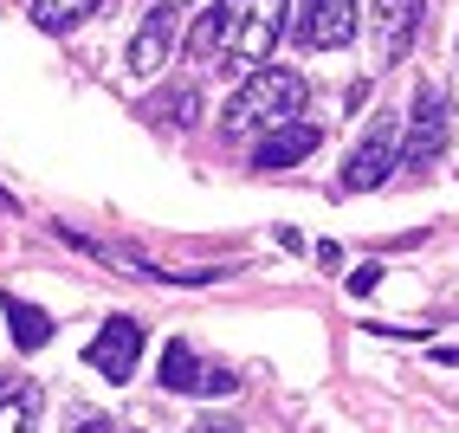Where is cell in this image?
<instances>
[{
    "mask_svg": "<svg viewBox=\"0 0 459 433\" xmlns=\"http://www.w3.org/2000/svg\"><path fill=\"white\" fill-rule=\"evenodd\" d=\"M175 33H181V13H175L169 0H162V7L149 13V20H143V33L130 39V52H124V65H130L136 78H149V72H162V58L175 52Z\"/></svg>",
    "mask_w": 459,
    "mask_h": 433,
    "instance_id": "ba28073f",
    "label": "cell"
},
{
    "mask_svg": "<svg viewBox=\"0 0 459 433\" xmlns=\"http://www.w3.org/2000/svg\"><path fill=\"white\" fill-rule=\"evenodd\" d=\"M317 143H324V130L317 123H279V130H265L259 136V149H253V169H298L304 156H317Z\"/></svg>",
    "mask_w": 459,
    "mask_h": 433,
    "instance_id": "9c48e42d",
    "label": "cell"
},
{
    "mask_svg": "<svg viewBox=\"0 0 459 433\" xmlns=\"http://www.w3.org/2000/svg\"><path fill=\"white\" fill-rule=\"evenodd\" d=\"M420 13H427V0H376V58L382 65H402L408 58V46H414V33H420Z\"/></svg>",
    "mask_w": 459,
    "mask_h": 433,
    "instance_id": "52a82bcc",
    "label": "cell"
},
{
    "mask_svg": "<svg viewBox=\"0 0 459 433\" xmlns=\"http://www.w3.org/2000/svg\"><path fill=\"white\" fill-rule=\"evenodd\" d=\"M195 110H201V98H195V84H181L175 98H162V104H156V117H175L181 130H188V123H195Z\"/></svg>",
    "mask_w": 459,
    "mask_h": 433,
    "instance_id": "5bb4252c",
    "label": "cell"
},
{
    "mask_svg": "<svg viewBox=\"0 0 459 433\" xmlns=\"http://www.w3.org/2000/svg\"><path fill=\"white\" fill-rule=\"evenodd\" d=\"M402 117L394 110H376L369 123H362V136L350 149L343 175H336V195H362V188H382V181L394 175V162H402Z\"/></svg>",
    "mask_w": 459,
    "mask_h": 433,
    "instance_id": "3957f363",
    "label": "cell"
},
{
    "mask_svg": "<svg viewBox=\"0 0 459 433\" xmlns=\"http://www.w3.org/2000/svg\"><path fill=\"white\" fill-rule=\"evenodd\" d=\"M39 414V388L33 382H0V433H13Z\"/></svg>",
    "mask_w": 459,
    "mask_h": 433,
    "instance_id": "4fadbf2b",
    "label": "cell"
},
{
    "mask_svg": "<svg viewBox=\"0 0 459 433\" xmlns=\"http://www.w3.org/2000/svg\"><path fill=\"white\" fill-rule=\"evenodd\" d=\"M98 13V0H33V26L39 33H72L78 20Z\"/></svg>",
    "mask_w": 459,
    "mask_h": 433,
    "instance_id": "7c38bea8",
    "label": "cell"
},
{
    "mask_svg": "<svg viewBox=\"0 0 459 433\" xmlns=\"http://www.w3.org/2000/svg\"><path fill=\"white\" fill-rule=\"evenodd\" d=\"M376 285H382V265H356L350 272V298H369Z\"/></svg>",
    "mask_w": 459,
    "mask_h": 433,
    "instance_id": "2e32d148",
    "label": "cell"
},
{
    "mask_svg": "<svg viewBox=\"0 0 459 433\" xmlns=\"http://www.w3.org/2000/svg\"><path fill=\"white\" fill-rule=\"evenodd\" d=\"M304 104H311V84L298 72H285V65L279 72H253L227 104V136H265V130H279V123H291Z\"/></svg>",
    "mask_w": 459,
    "mask_h": 433,
    "instance_id": "6da1fadb",
    "label": "cell"
},
{
    "mask_svg": "<svg viewBox=\"0 0 459 433\" xmlns=\"http://www.w3.org/2000/svg\"><path fill=\"white\" fill-rule=\"evenodd\" d=\"M285 7L291 0H221V52L233 58V65H265L272 58V46H279V33H285Z\"/></svg>",
    "mask_w": 459,
    "mask_h": 433,
    "instance_id": "7a4b0ae2",
    "label": "cell"
},
{
    "mask_svg": "<svg viewBox=\"0 0 459 433\" xmlns=\"http://www.w3.org/2000/svg\"><path fill=\"white\" fill-rule=\"evenodd\" d=\"M84 362L98 368L110 388H124V382L136 376V362H143V324H136V317H110V324L98 330V343L84 350Z\"/></svg>",
    "mask_w": 459,
    "mask_h": 433,
    "instance_id": "5b68a950",
    "label": "cell"
},
{
    "mask_svg": "<svg viewBox=\"0 0 459 433\" xmlns=\"http://www.w3.org/2000/svg\"><path fill=\"white\" fill-rule=\"evenodd\" d=\"M0 213H13V195H7V188H0Z\"/></svg>",
    "mask_w": 459,
    "mask_h": 433,
    "instance_id": "ac0fdd59",
    "label": "cell"
},
{
    "mask_svg": "<svg viewBox=\"0 0 459 433\" xmlns=\"http://www.w3.org/2000/svg\"><path fill=\"white\" fill-rule=\"evenodd\" d=\"M434 362H453L459 368V350H434Z\"/></svg>",
    "mask_w": 459,
    "mask_h": 433,
    "instance_id": "e0dca14e",
    "label": "cell"
},
{
    "mask_svg": "<svg viewBox=\"0 0 459 433\" xmlns=\"http://www.w3.org/2000/svg\"><path fill=\"white\" fill-rule=\"evenodd\" d=\"M201 356H195V343H169L162 350V388L169 394H201Z\"/></svg>",
    "mask_w": 459,
    "mask_h": 433,
    "instance_id": "8fae6325",
    "label": "cell"
},
{
    "mask_svg": "<svg viewBox=\"0 0 459 433\" xmlns=\"http://www.w3.org/2000/svg\"><path fill=\"white\" fill-rule=\"evenodd\" d=\"M356 39V0H304L298 13V46L311 52H336Z\"/></svg>",
    "mask_w": 459,
    "mask_h": 433,
    "instance_id": "8992f818",
    "label": "cell"
},
{
    "mask_svg": "<svg viewBox=\"0 0 459 433\" xmlns=\"http://www.w3.org/2000/svg\"><path fill=\"white\" fill-rule=\"evenodd\" d=\"M188 52H195V58H213V52H221V13L195 20V33H188Z\"/></svg>",
    "mask_w": 459,
    "mask_h": 433,
    "instance_id": "9a60e30c",
    "label": "cell"
},
{
    "mask_svg": "<svg viewBox=\"0 0 459 433\" xmlns=\"http://www.w3.org/2000/svg\"><path fill=\"white\" fill-rule=\"evenodd\" d=\"M440 149H446V91L440 84H420L414 91V130L402 136V169L427 175L440 162Z\"/></svg>",
    "mask_w": 459,
    "mask_h": 433,
    "instance_id": "277c9868",
    "label": "cell"
},
{
    "mask_svg": "<svg viewBox=\"0 0 459 433\" xmlns=\"http://www.w3.org/2000/svg\"><path fill=\"white\" fill-rule=\"evenodd\" d=\"M0 311H7V330H13V343L20 350H46L52 343V317L39 311V304H26L13 291H0Z\"/></svg>",
    "mask_w": 459,
    "mask_h": 433,
    "instance_id": "30bf717a",
    "label": "cell"
}]
</instances>
